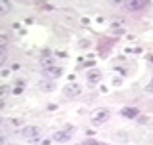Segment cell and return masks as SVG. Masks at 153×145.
I'll use <instances>...</instances> for the list:
<instances>
[{"mask_svg": "<svg viewBox=\"0 0 153 145\" xmlns=\"http://www.w3.org/2000/svg\"><path fill=\"white\" fill-rule=\"evenodd\" d=\"M121 117L136 118V117H138V109H134V107H124V109H121Z\"/></svg>", "mask_w": 153, "mask_h": 145, "instance_id": "6", "label": "cell"}, {"mask_svg": "<svg viewBox=\"0 0 153 145\" xmlns=\"http://www.w3.org/2000/svg\"><path fill=\"white\" fill-rule=\"evenodd\" d=\"M44 75L48 78H59V76L63 75V69H61V67H56V65H50V67L44 69Z\"/></svg>", "mask_w": 153, "mask_h": 145, "instance_id": "4", "label": "cell"}, {"mask_svg": "<svg viewBox=\"0 0 153 145\" xmlns=\"http://www.w3.org/2000/svg\"><path fill=\"white\" fill-rule=\"evenodd\" d=\"M124 6H126V8H132V10H142V8L147 6V2H126Z\"/></svg>", "mask_w": 153, "mask_h": 145, "instance_id": "8", "label": "cell"}, {"mask_svg": "<svg viewBox=\"0 0 153 145\" xmlns=\"http://www.w3.org/2000/svg\"><path fill=\"white\" fill-rule=\"evenodd\" d=\"M2 107H4V101H2V99H0V109H2Z\"/></svg>", "mask_w": 153, "mask_h": 145, "instance_id": "17", "label": "cell"}, {"mask_svg": "<svg viewBox=\"0 0 153 145\" xmlns=\"http://www.w3.org/2000/svg\"><path fill=\"white\" fill-rule=\"evenodd\" d=\"M82 145H100V143H98V141H84Z\"/></svg>", "mask_w": 153, "mask_h": 145, "instance_id": "15", "label": "cell"}, {"mask_svg": "<svg viewBox=\"0 0 153 145\" xmlns=\"http://www.w3.org/2000/svg\"><path fill=\"white\" fill-rule=\"evenodd\" d=\"M6 42H8V36L6 35H0V48L6 46Z\"/></svg>", "mask_w": 153, "mask_h": 145, "instance_id": "11", "label": "cell"}, {"mask_svg": "<svg viewBox=\"0 0 153 145\" xmlns=\"http://www.w3.org/2000/svg\"><path fill=\"white\" fill-rule=\"evenodd\" d=\"M40 90L42 92H52L54 90V84H52V82H40Z\"/></svg>", "mask_w": 153, "mask_h": 145, "instance_id": "9", "label": "cell"}, {"mask_svg": "<svg viewBox=\"0 0 153 145\" xmlns=\"http://www.w3.org/2000/svg\"><path fill=\"white\" fill-rule=\"evenodd\" d=\"M8 94V86H0V95H6Z\"/></svg>", "mask_w": 153, "mask_h": 145, "instance_id": "14", "label": "cell"}, {"mask_svg": "<svg viewBox=\"0 0 153 145\" xmlns=\"http://www.w3.org/2000/svg\"><path fill=\"white\" fill-rule=\"evenodd\" d=\"M100 78H102V72H100V71H90V72H88V80L92 82V84L100 82Z\"/></svg>", "mask_w": 153, "mask_h": 145, "instance_id": "7", "label": "cell"}, {"mask_svg": "<svg viewBox=\"0 0 153 145\" xmlns=\"http://www.w3.org/2000/svg\"><path fill=\"white\" fill-rule=\"evenodd\" d=\"M2 143H4V138H2V136H0V145H2Z\"/></svg>", "mask_w": 153, "mask_h": 145, "instance_id": "18", "label": "cell"}, {"mask_svg": "<svg viewBox=\"0 0 153 145\" xmlns=\"http://www.w3.org/2000/svg\"><path fill=\"white\" fill-rule=\"evenodd\" d=\"M23 92V82H17V88H13V94H21Z\"/></svg>", "mask_w": 153, "mask_h": 145, "instance_id": "12", "label": "cell"}, {"mask_svg": "<svg viewBox=\"0 0 153 145\" xmlns=\"http://www.w3.org/2000/svg\"><path fill=\"white\" fill-rule=\"evenodd\" d=\"M109 117H111L109 109H96L92 113V117H90V120H92L94 126H102V124H105L109 120Z\"/></svg>", "mask_w": 153, "mask_h": 145, "instance_id": "1", "label": "cell"}, {"mask_svg": "<svg viewBox=\"0 0 153 145\" xmlns=\"http://www.w3.org/2000/svg\"><path fill=\"white\" fill-rule=\"evenodd\" d=\"M0 122H2V117H0Z\"/></svg>", "mask_w": 153, "mask_h": 145, "instance_id": "19", "label": "cell"}, {"mask_svg": "<svg viewBox=\"0 0 153 145\" xmlns=\"http://www.w3.org/2000/svg\"><path fill=\"white\" fill-rule=\"evenodd\" d=\"M10 10V4L8 2H0V16H2V13H6Z\"/></svg>", "mask_w": 153, "mask_h": 145, "instance_id": "10", "label": "cell"}, {"mask_svg": "<svg viewBox=\"0 0 153 145\" xmlns=\"http://www.w3.org/2000/svg\"><path fill=\"white\" fill-rule=\"evenodd\" d=\"M4 61H6V52H4L2 48H0V65H2Z\"/></svg>", "mask_w": 153, "mask_h": 145, "instance_id": "13", "label": "cell"}, {"mask_svg": "<svg viewBox=\"0 0 153 145\" xmlns=\"http://www.w3.org/2000/svg\"><path fill=\"white\" fill-rule=\"evenodd\" d=\"M21 136L27 138V139H36L38 136H40V128L38 126H25L21 130Z\"/></svg>", "mask_w": 153, "mask_h": 145, "instance_id": "2", "label": "cell"}, {"mask_svg": "<svg viewBox=\"0 0 153 145\" xmlns=\"http://www.w3.org/2000/svg\"><path fill=\"white\" fill-rule=\"evenodd\" d=\"M71 134H73V130H71V128L61 130V132H57L56 136H54V139H56V141H67V139L71 138Z\"/></svg>", "mask_w": 153, "mask_h": 145, "instance_id": "5", "label": "cell"}, {"mask_svg": "<svg viewBox=\"0 0 153 145\" xmlns=\"http://www.w3.org/2000/svg\"><path fill=\"white\" fill-rule=\"evenodd\" d=\"M79 94H80V86L75 84V82H71V84L63 86V95H65V98H76Z\"/></svg>", "mask_w": 153, "mask_h": 145, "instance_id": "3", "label": "cell"}, {"mask_svg": "<svg viewBox=\"0 0 153 145\" xmlns=\"http://www.w3.org/2000/svg\"><path fill=\"white\" fill-rule=\"evenodd\" d=\"M147 88H149V90L153 92V78H151V82H149V86H147Z\"/></svg>", "mask_w": 153, "mask_h": 145, "instance_id": "16", "label": "cell"}]
</instances>
